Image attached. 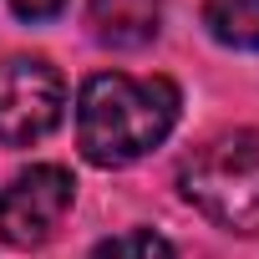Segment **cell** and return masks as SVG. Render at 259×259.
<instances>
[{
	"label": "cell",
	"instance_id": "cell-1",
	"mask_svg": "<svg viewBox=\"0 0 259 259\" xmlns=\"http://www.w3.org/2000/svg\"><path fill=\"white\" fill-rule=\"evenodd\" d=\"M178 87L168 76L102 71L76 97V143L97 168H127L168 143L178 127Z\"/></svg>",
	"mask_w": 259,
	"mask_h": 259
},
{
	"label": "cell",
	"instance_id": "cell-7",
	"mask_svg": "<svg viewBox=\"0 0 259 259\" xmlns=\"http://www.w3.org/2000/svg\"><path fill=\"white\" fill-rule=\"evenodd\" d=\"M87 259H178V254H173V244H168L163 234H153V229H127V234L102 239Z\"/></svg>",
	"mask_w": 259,
	"mask_h": 259
},
{
	"label": "cell",
	"instance_id": "cell-5",
	"mask_svg": "<svg viewBox=\"0 0 259 259\" xmlns=\"http://www.w3.org/2000/svg\"><path fill=\"white\" fill-rule=\"evenodd\" d=\"M92 36L112 51H138L163 26V0H92Z\"/></svg>",
	"mask_w": 259,
	"mask_h": 259
},
{
	"label": "cell",
	"instance_id": "cell-4",
	"mask_svg": "<svg viewBox=\"0 0 259 259\" xmlns=\"http://www.w3.org/2000/svg\"><path fill=\"white\" fill-rule=\"evenodd\" d=\"M71 198H76V178L61 163H36L16 173L0 188V244H11V249L46 244L71 213Z\"/></svg>",
	"mask_w": 259,
	"mask_h": 259
},
{
	"label": "cell",
	"instance_id": "cell-2",
	"mask_svg": "<svg viewBox=\"0 0 259 259\" xmlns=\"http://www.w3.org/2000/svg\"><path fill=\"white\" fill-rule=\"evenodd\" d=\"M183 198L229 234H259V133H219L178 168Z\"/></svg>",
	"mask_w": 259,
	"mask_h": 259
},
{
	"label": "cell",
	"instance_id": "cell-8",
	"mask_svg": "<svg viewBox=\"0 0 259 259\" xmlns=\"http://www.w3.org/2000/svg\"><path fill=\"white\" fill-rule=\"evenodd\" d=\"M11 11L21 21H51V16L66 11V0H11Z\"/></svg>",
	"mask_w": 259,
	"mask_h": 259
},
{
	"label": "cell",
	"instance_id": "cell-3",
	"mask_svg": "<svg viewBox=\"0 0 259 259\" xmlns=\"http://www.w3.org/2000/svg\"><path fill=\"white\" fill-rule=\"evenodd\" d=\"M66 112V81L46 56H6L0 61V143L26 148L41 143Z\"/></svg>",
	"mask_w": 259,
	"mask_h": 259
},
{
	"label": "cell",
	"instance_id": "cell-6",
	"mask_svg": "<svg viewBox=\"0 0 259 259\" xmlns=\"http://www.w3.org/2000/svg\"><path fill=\"white\" fill-rule=\"evenodd\" d=\"M203 26L234 51H259V0H203Z\"/></svg>",
	"mask_w": 259,
	"mask_h": 259
}]
</instances>
